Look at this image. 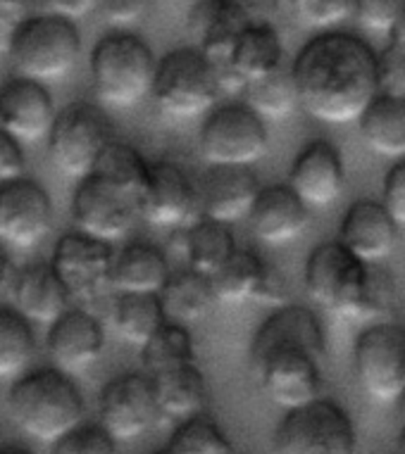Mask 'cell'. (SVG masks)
Returning <instances> with one entry per match:
<instances>
[{"instance_id": "ee69618b", "label": "cell", "mask_w": 405, "mask_h": 454, "mask_svg": "<svg viewBox=\"0 0 405 454\" xmlns=\"http://www.w3.org/2000/svg\"><path fill=\"white\" fill-rule=\"evenodd\" d=\"M382 205L398 229H405V157L398 160L384 176Z\"/></svg>"}, {"instance_id": "f35d334b", "label": "cell", "mask_w": 405, "mask_h": 454, "mask_svg": "<svg viewBox=\"0 0 405 454\" xmlns=\"http://www.w3.org/2000/svg\"><path fill=\"white\" fill-rule=\"evenodd\" d=\"M293 17L303 27L330 31L353 17V0H289Z\"/></svg>"}, {"instance_id": "4fadbf2b", "label": "cell", "mask_w": 405, "mask_h": 454, "mask_svg": "<svg viewBox=\"0 0 405 454\" xmlns=\"http://www.w3.org/2000/svg\"><path fill=\"white\" fill-rule=\"evenodd\" d=\"M113 243L93 239L82 231L65 233L53 250L55 274L60 276L72 300L96 302L110 288V269H113Z\"/></svg>"}, {"instance_id": "5bb4252c", "label": "cell", "mask_w": 405, "mask_h": 454, "mask_svg": "<svg viewBox=\"0 0 405 454\" xmlns=\"http://www.w3.org/2000/svg\"><path fill=\"white\" fill-rule=\"evenodd\" d=\"M98 419L117 442H131L146 435L160 419L148 373L115 376L100 393Z\"/></svg>"}, {"instance_id": "603a6c76", "label": "cell", "mask_w": 405, "mask_h": 454, "mask_svg": "<svg viewBox=\"0 0 405 454\" xmlns=\"http://www.w3.org/2000/svg\"><path fill=\"white\" fill-rule=\"evenodd\" d=\"M338 243L368 264H379L398 246V226L382 202L358 200L345 212Z\"/></svg>"}, {"instance_id": "7bdbcfd3", "label": "cell", "mask_w": 405, "mask_h": 454, "mask_svg": "<svg viewBox=\"0 0 405 454\" xmlns=\"http://www.w3.org/2000/svg\"><path fill=\"white\" fill-rule=\"evenodd\" d=\"M377 83L382 93L405 96V51L389 45L377 55Z\"/></svg>"}, {"instance_id": "52a82bcc", "label": "cell", "mask_w": 405, "mask_h": 454, "mask_svg": "<svg viewBox=\"0 0 405 454\" xmlns=\"http://www.w3.org/2000/svg\"><path fill=\"white\" fill-rule=\"evenodd\" d=\"M358 433L348 411L330 397L286 410L274 431V450L282 454H351Z\"/></svg>"}, {"instance_id": "2e32d148", "label": "cell", "mask_w": 405, "mask_h": 454, "mask_svg": "<svg viewBox=\"0 0 405 454\" xmlns=\"http://www.w3.org/2000/svg\"><path fill=\"white\" fill-rule=\"evenodd\" d=\"M284 65V43L274 24L248 27L234 43L229 58L215 65L222 93H243L250 82L272 74Z\"/></svg>"}, {"instance_id": "44dd1931", "label": "cell", "mask_w": 405, "mask_h": 454, "mask_svg": "<svg viewBox=\"0 0 405 454\" xmlns=\"http://www.w3.org/2000/svg\"><path fill=\"white\" fill-rule=\"evenodd\" d=\"M195 215V184L179 164H150L148 184L141 198V216L153 226L177 229Z\"/></svg>"}, {"instance_id": "b9f144b4", "label": "cell", "mask_w": 405, "mask_h": 454, "mask_svg": "<svg viewBox=\"0 0 405 454\" xmlns=\"http://www.w3.org/2000/svg\"><path fill=\"white\" fill-rule=\"evenodd\" d=\"M155 0H98L96 10L115 29H131L150 15Z\"/></svg>"}, {"instance_id": "d590c367", "label": "cell", "mask_w": 405, "mask_h": 454, "mask_svg": "<svg viewBox=\"0 0 405 454\" xmlns=\"http://www.w3.org/2000/svg\"><path fill=\"white\" fill-rule=\"evenodd\" d=\"M141 362L148 376L165 372V369H172V366L191 364V362H195L194 338L187 331V326H181L179 321L167 319L153 333L148 343L141 348Z\"/></svg>"}, {"instance_id": "ba28073f", "label": "cell", "mask_w": 405, "mask_h": 454, "mask_svg": "<svg viewBox=\"0 0 405 454\" xmlns=\"http://www.w3.org/2000/svg\"><path fill=\"white\" fill-rule=\"evenodd\" d=\"M113 124L98 105L69 103L60 112L48 131V155L62 176L83 179L93 172L98 157L113 138Z\"/></svg>"}, {"instance_id": "277c9868", "label": "cell", "mask_w": 405, "mask_h": 454, "mask_svg": "<svg viewBox=\"0 0 405 454\" xmlns=\"http://www.w3.org/2000/svg\"><path fill=\"white\" fill-rule=\"evenodd\" d=\"M155 55L141 36L115 29L98 38L89 58V72L98 98L113 107H134L150 96Z\"/></svg>"}, {"instance_id": "681fc988", "label": "cell", "mask_w": 405, "mask_h": 454, "mask_svg": "<svg viewBox=\"0 0 405 454\" xmlns=\"http://www.w3.org/2000/svg\"><path fill=\"white\" fill-rule=\"evenodd\" d=\"M45 5V12H53V15H62L68 20H83L96 10L98 0H41Z\"/></svg>"}, {"instance_id": "5b68a950", "label": "cell", "mask_w": 405, "mask_h": 454, "mask_svg": "<svg viewBox=\"0 0 405 454\" xmlns=\"http://www.w3.org/2000/svg\"><path fill=\"white\" fill-rule=\"evenodd\" d=\"M8 55L17 74L55 83L75 72L82 55V34L75 20L53 12L27 17L10 41Z\"/></svg>"}, {"instance_id": "9c48e42d", "label": "cell", "mask_w": 405, "mask_h": 454, "mask_svg": "<svg viewBox=\"0 0 405 454\" xmlns=\"http://www.w3.org/2000/svg\"><path fill=\"white\" fill-rule=\"evenodd\" d=\"M324 359L303 345H272L250 352V373L267 400L293 410L322 395Z\"/></svg>"}, {"instance_id": "d4e9b609", "label": "cell", "mask_w": 405, "mask_h": 454, "mask_svg": "<svg viewBox=\"0 0 405 454\" xmlns=\"http://www.w3.org/2000/svg\"><path fill=\"white\" fill-rule=\"evenodd\" d=\"M10 293L15 300L17 312L29 321H41V324H53L65 309H69L72 302V295L60 281V276L55 274L51 262L48 264L38 262L17 271Z\"/></svg>"}, {"instance_id": "11a10c76", "label": "cell", "mask_w": 405, "mask_h": 454, "mask_svg": "<svg viewBox=\"0 0 405 454\" xmlns=\"http://www.w3.org/2000/svg\"><path fill=\"white\" fill-rule=\"evenodd\" d=\"M0 445H3V440H0Z\"/></svg>"}, {"instance_id": "ac0fdd59", "label": "cell", "mask_w": 405, "mask_h": 454, "mask_svg": "<svg viewBox=\"0 0 405 454\" xmlns=\"http://www.w3.org/2000/svg\"><path fill=\"white\" fill-rule=\"evenodd\" d=\"M103 324L86 309H65L45 335V348L55 369L69 376L89 372L103 355Z\"/></svg>"}, {"instance_id": "8d00e7d4", "label": "cell", "mask_w": 405, "mask_h": 454, "mask_svg": "<svg viewBox=\"0 0 405 454\" xmlns=\"http://www.w3.org/2000/svg\"><path fill=\"white\" fill-rule=\"evenodd\" d=\"M93 172L106 176L141 200L146 193V184H148L150 162H146V157L127 143L110 141L98 157Z\"/></svg>"}, {"instance_id": "f546056e", "label": "cell", "mask_w": 405, "mask_h": 454, "mask_svg": "<svg viewBox=\"0 0 405 454\" xmlns=\"http://www.w3.org/2000/svg\"><path fill=\"white\" fill-rule=\"evenodd\" d=\"M160 302L165 307L167 319L194 324L212 312V307L218 305V298L212 291L210 276L188 269L167 278L165 288L160 291Z\"/></svg>"}, {"instance_id": "1f68e13d", "label": "cell", "mask_w": 405, "mask_h": 454, "mask_svg": "<svg viewBox=\"0 0 405 454\" xmlns=\"http://www.w3.org/2000/svg\"><path fill=\"white\" fill-rule=\"evenodd\" d=\"M234 250H236V240L229 231V223L198 216L184 233V253H187L188 267L205 276L215 274L232 257Z\"/></svg>"}, {"instance_id": "3957f363", "label": "cell", "mask_w": 405, "mask_h": 454, "mask_svg": "<svg viewBox=\"0 0 405 454\" xmlns=\"http://www.w3.org/2000/svg\"><path fill=\"white\" fill-rule=\"evenodd\" d=\"M10 414L24 435L53 445L83 421V395L60 369H38L15 380L8 395Z\"/></svg>"}, {"instance_id": "6da1fadb", "label": "cell", "mask_w": 405, "mask_h": 454, "mask_svg": "<svg viewBox=\"0 0 405 454\" xmlns=\"http://www.w3.org/2000/svg\"><path fill=\"white\" fill-rule=\"evenodd\" d=\"M298 105L327 124H351L379 93L377 52L348 31H320L291 65Z\"/></svg>"}, {"instance_id": "60d3db41", "label": "cell", "mask_w": 405, "mask_h": 454, "mask_svg": "<svg viewBox=\"0 0 405 454\" xmlns=\"http://www.w3.org/2000/svg\"><path fill=\"white\" fill-rule=\"evenodd\" d=\"M403 10L405 0H353V17L377 34H389Z\"/></svg>"}, {"instance_id": "d6986e66", "label": "cell", "mask_w": 405, "mask_h": 454, "mask_svg": "<svg viewBox=\"0 0 405 454\" xmlns=\"http://www.w3.org/2000/svg\"><path fill=\"white\" fill-rule=\"evenodd\" d=\"M55 103L45 83L17 76L0 86V129L20 143H36L48 136L55 120Z\"/></svg>"}, {"instance_id": "e0dca14e", "label": "cell", "mask_w": 405, "mask_h": 454, "mask_svg": "<svg viewBox=\"0 0 405 454\" xmlns=\"http://www.w3.org/2000/svg\"><path fill=\"white\" fill-rule=\"evenodd\" d=\"M258 191L260 181L250 167L208 164V172L195 186V212L222 223L239 222L248 216Z\"/></svg>"}, {"instance_id": "e575fe53", "label": "cell", "mask_w": 405, "mask_h": 454, "mask_svg": "<svg viewBox=\"0 0 405 454\" xmlns=\"http://www.w3.org/2000/svg\"><path fill=\"white\" fill-rule=\"evenodd\" d=\"M36 355V335L17 309L0 307V379H15L29 369Z\"/></svg>"}, {"instance_id": "f6af8a7d", "label": "cell", "mask_w": 405, "mask_h": 454, "mask_svg": "<svg viewBox=\"0 0 405 454\" xmlns=\"http://www.w3.org/2000/svg\"><path fill=\"white\" fill-rule=\"evenodd\" d=\"M24 172H27V160H24L22 143L0 129V184L20 179Z\"/></svg>"}, {"instance_id": "836d02e7", "label": "cell", "mask_w": 405, "mask_h": 454, "mask_svg": "<svg viewBox=\"0 0 405 454\" xmlns=\"http://www.w3.org/2000/svg\"><path fill=\"white\" fill-rule=\"evenodd\" d=\"M243 96H246L248 107L265 121L286 120L298 107V90H296L291 67H284V65L274 69L272 74L248 83Z\"/></svg>"}, {"instance_id": "4dcf8cb0", "label": "cell", "mask_w": 405, "mask_h": 454, "mask_svg": "<svg viewBox=\"0 0 405 454\" xmlns=\"http://www.w3.org/2000/svg\"><path fill=\"white\" fill-rule=\"evenodd\" d=\"M165 321V307L155 293H117L113 305V326L131 348L141 350Z\"/></svg>"}, {"instance_id": "83f0119b", "label": "cell", "mask_w": 405, "mask_h": 454, "mask_svg": "<svg viewBox=\"0 0 405 454\" xmlns=\"http://www.w3.org/2000/svg\"><path fill=\"white\" fill-rule=\"evenodd\" d=\"M272 345H303L327 357L322 324L310 307L303 305H279L277 312L270 314L256 331L250 340V352L265 350Z\"/></svg>"}, {"instance_id": "9a60e30c", "label": "cell", "mask_w": 405, "mask_h": 454, "mask_svg": "<svg viewBox=\"0 0 405 454\" xmlns=\"http://www.w3.org/2000/svg\"><path fill=\"white\" fill-rule=\"evenodd\" d=\"M53 229V202L44 186L20 176L0 184V243L29 250Z\"/></svg>"}, {"instance_id": "74e56055", "label": "cell", "mask_w": 405, "mask_h": 454, "mask_svg": "<svg viewBox=\"0 0 405 454\" xmlns=\"http://www.w3.org/2000/svg\"><path fill=\"white\" fill-rule=\"evenodd\" d=\"M165 454H232L234 445L225 431L215 424V419L205 414L181 419V424L167 440Z\"/></svg>"}, {"instance_id": "bcb514c9", "label": "cell", "mask_w": 405, "mask_h": 454, "mask_svg": "<svg viewBox=\"0 0 405 454\" xmlns=\"http://www.w3.org/2000/svg\"><path fill=\"white\" fill-rule=\"evenodd\" d=\"M31 0H0V51L8 52L17 27L29 17Z\"/></svg>"}, {"instance_id": "8fae6325", "label": "cell", "mask_w": 405, "mask_h": 454, "mask_svg": "<svg viewBox=\"0 0 405 454\" xmlns=\"http://www.w3.org/2000/svg\"><path fill=\"white\" fill-rule=\"evenodd\" d=\"M353 372L362 390L379 403H396L405 387V326L375 324L353 348Z\"/></svg>"}, {"instance_id": "f5cc1de1", "label": "cell", "mask_w": 405, "mask_h": 454, "mask_svg": "<svg viewBox=\"0 0 405 454\" xmlns=\"http://www.w3.org/2000/svg\"><path fill=\"white\" fill-rule=\"evenodd\" d=\"M396 403H398V414H401V421H405V387H403V393L396 397Z\"/></svg>"}, {"instance_id": "816d5d0a", "label": "cell", "mask_w": 405, "mask_h": 454, "mask_svg": "<svg viewBox=\"0 0 405 454\" xmlns=\"http://www.w3.org/2000/svg\"><path fill=\"white\" fill-rule=\"evenodd\" d=\"M389 36H391V45H396V48L405 51V10H403V15L396 20V24L389 29Z\"/></svg>"}, {"instance_id": "7a4b0ae2", "label": "cell", "mask_w": 405, "mask_h": 454, "mask_svg": "<svg viewBox=\"0 0 405 454\" xmlns=\"http://www.w3.org/2000/svg\"><path fill=\"white\" fill-rule=\"evenodd\" d=\"M306 291L341 319L382 317L396 302V281L377 264L358 260L338 240L317 246L306 262Z\"/></svg>"}, {"instance_id": "484cf974", "label": "cell", "mask_w": 405, "mask_h": 454, "mask_svg": "<svg viewBox=\"0 0 405 454\" xmlns=\"http://www.w3.org/2000/svg\"><path fill=\"white\" fill-rule=\"evenodd\" d=\"M172 276L165 253L153 243H129L115 253L110 269V288L117 293H155L165 288Z\"/></svg>"}, {"instance_id": "7dc6e473", "label": "cell", "mask_w": 405, "mask_h": 454, "mask_svg": "<svg viewBox=\"0 0 405 454\" xmlns=\"http://www.w3.org/2000/svg\"><path fill=\"white\" fill-rule=\"evenodd\" d=\"M286 298H289V286H286V278L279 274L277 269L270 267L265 269L263 283L258 288L256 300L258 302H265V305H286Z\"/></svg>"}, {"instance_id": "c3c4849f", "label": "cell", "mask_w": 405, "mask_h": 454, "mask_svg": "<svg viewBox=\"0 0 405 454\" xmlns=\"http://www.w3.org/2000/svg\"><path fill=\"white\" fill-rule=\"evenodd\" d=\"M246 15L250 27L256 24H274L279 17V0H234Z\"/></svg>"}, {"instance_id": "8992f818", "label": "cell", "mask_w": 405, "mask_h": 454, "mask_svg": "<svg viewBox=\"0 0 405 454\" xmlns=\"http://www.w3.org/2000/svg\"><path fill=\"white\" fill-rule=\"evenodd\" d=\"M218 72L198 48H177L155 62L150 96L158 110L174 120L201 117L218 103Z\"/></svg>"}, {"instance_id": "f907efd6", "label": "cell", "mask_w": 405, "mask_h": 454, "mask_svg": "<svg viewBox=\"0 0 405 454\" xmlns=\"http://www.w3.org/2000/svg\"><path fill=\"white\" fill-rule=\"evenodd\" d=\"M15 274H17L15 264L10 262L8 253L0 247V302H3V298H5V295L10 293V288H12Z\"/></svg>"}, {"instance_id": "f1b7e54d", "label": "cell", "mask_w": 405, "mask_h": 454, "mask_svg": "<svg viewBox=\"0 0 405 454\" xmlns=\"http://www.w3.org/2000/svg\"><path fill=\"white\" fill-rule=\"evenodd\" d=\"M361 134L369 150L389 160L405 157V96L377 93L358 117Z\"/></svg>"}, {"instance_id": "7c38bea8", "label": "cell", "mask_w": 405, "mask_h": 454, "mask_svg": "<svg viewBox=\"0 0 405 454\" xmlns=\"http://www.w3.org/2000/svg\"><path fill=\"white\" fill-rule=\"evenodd\" d=\"M270 136L265 120L248 105H225L201 129V155L208 164L253 167L267 155Z\"/></svg>"}, {"instance_id": "db71d44e", "label": "cell", "mask_w": 405, "mask_h": 454, "mask_svg": "<svg viewBox=\"0 0 405 454\" xmlns=\"http://www.w3.org/2000/svg\"><path fill=\"white\" fill-rule=\"evenodd\" d=\"M398 450L405 452V421H403V431H401V435H398Z\"/></svg>"}, {"instance_id": "30bf717a", "label": "cell", "mask_w": 405, "mask_h": 454, "mask_svg": "<svg viewBox=\"0 0 405 454\" xmlns=\"http://www.w3.org/2000/svg\"><path fill=\"white\" fill-rule=\"evenodd\" d=\"M139 216L141 200L106 176L91 172L76 184L72 195V219L76 231L115 243L134 229Z\"/></svg>"}, {"instance_id": "7402d4cb", "label": "cell", "mask_w": 405, "mask_h": 454, "mask_svg": "<svg viewBox=\"0 0 405 454\" xmlns=\"http://www.w3.org/2000/svg\"><path fill=\"white\" fill-rule=\"evenodd\" d=\"M250 229L267 246H286L308 229L310 207L289 184L260 186L248 212Z\"/></svg>"}, {"instance_id": "4316f807", "label": "cell", "mask_w": 405, "mask_h": 454, "mask_svg": "<svg viewBox=\"0 0 405 454\" xmlns=\"http://www.w3.org/2000/svg\"><path fill=\"white\" fill-rule=\"evenodd\" d=\"M160 419H187L205 411L210 403V387L195 362L172 366L150 376Z\"/></svg>"}, {"instance_id": "ffe728a7", "label": "cell", "mask_w": 405, "mask_h": 454, "mask_svg": "<svg viewBox=\"0 0 405 454\" xmlns=\"http://www.w3.org/2000/svg\"><path fill=\"white\" fill-rule=\"evenodd\" d=\"M289 186L308 207H330L341 198L345 186L341 153L327 141L306 145L293 160Z\"/></svg>"}, {"instance_id": "cb8c5ba5", "label": "cell", "mask_w": 405, "mask_h": 454, "mask_svg": "<svg viewBox=\"0 0 405 454\" xmlns=\"http://www.w3.org/2000/svg\"><path fill=\"white\" fill-rule=\"evenodd\" d=\"M187 27L195 48L212 65H222L250 22L234 0H195L188 10Z\"/></svg>"}, {"instance_id": "d6a6232c", "label": "cell", "mask_w": 405, "mask_h": 454, "mask_svg": "<svg viewBox=\"0 0 405 454\" xmlns=\"http://www.w3.org/2000/svg\"><path fill=\"white\" fill-rule=\"evenodd\" d=\"M267 264L253 250H234V254L222 267L210 274L212 291L218 302L225 305H241L246 300H256L258 288L263 283Z\"/></svg>"}, {"instance_id": "ab89813d", "label": "cell", "mask_w": 405, "mask_h": 454, "mask_svg": "<svg viewBox=\"0 0 405 454\" xmlns=\"http://www.w3.org/2000/svg\"><path fill=\"white\" fill-rule=\"evenodd\" d=\"M115 450L117 440L100 424H79L53 442V452L58 454H115Z\"/></svg>"}]
</instances>
